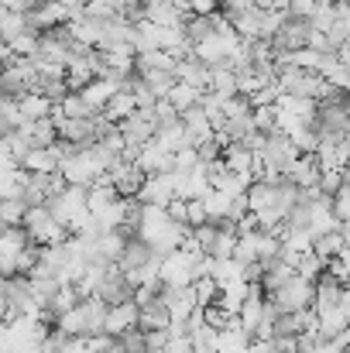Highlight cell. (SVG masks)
Returning a JSON list of instances; mask_svg holds the SVG:
<instances>
[{
	"instance_id": "17",
	"label": "cell",
	"mask_w": 350,
	"mask_h": 353,
	"mask_svg": "<svg viewBox=\"0 0 350 353\" xmlns=\"http://www.w3.org/2000/svg\"><path fill=\"white\" fill-rule=\"evenodd\" d=\"M52 103L45 100V97H38V93H28V97H21L17 100V114H21V123H31V120H45L52 117Z\"/></svg>"
},
{
	"instance_id": "5",
	"label": "cell",
	"mask_w": 350,
	"mask_h": 353,
	"mask_svg": "<svg viewBox=\"0 0 350 353\" xmlns=\"http://www.w3.org/2000/svg\"><path fill=\"white\" fill-rule=\"evenodd\" d=\"M141 206H168L175 199V182H172V172L165 175H148L134 196Z\"/></svg>"
},
{
	"instance_id": "7",
	"label": "cell",
	"mask_w": 350,
	"mask_h": 353,
	"mask_svg": "<svg viewBox=\"0 0 350 353\" xmlns=\"http://www.w3.org/2000/svg\"><path fill=\"white\" fill-rule=\"evenodd\" d=\"M130 161L141 168L144 179H148V175H165V172H172V154H168L165 148H158L155 141H148L144 148H137Z\"/></svg>"
},
{
	"instance_id": "26",
	"label": "cell",
	"mask_w": 350,
	"mask_h": 353,
	"mask_svg": "<svg viewBox=\"0 0 350 353\" xmlns=\"http://www.w3.org/2000/svg\"><path fill=\"white\" fill-rule=\"evenodd\" d=\"M3 312H7V305H3V299H0V323H3Z\"/></svg>"
},
{
	"instance_id": "18",
	"label": "cell",
	"mask_w": 350,
	"mask_h": 353,
	"mask_svg": "<svg viewBox=\"0 0 350 353\" xmlns=\"http://www.w3.org/2000/svg\"><path fill=\"white\" fill-rule=\"evenodd\" d=\"M210 93H217L220 100H231L237 97V76H233L227 65H210Z\"/></svg>"
},
{
	"instance_id": "15",
	"label": "cell",
	"mask_w": 350,
	"mask_h": 353,
	"mask_svg": "<svg viewBox=\"0 0 350 353\" xmlns=\"http://www.w3.org/2000/svg\"><path fill=\"white\" fill-rule=\"evenodd\" d=\"M21 134L28 137V144H31V148H52V144L59 141V137H55V123H52V117L21 123Z\"/></svg>"
},
{
	"instance_id": "23",
	"label": "cell",
	"mask_w": 350,
	"mask_h": 353,
	"mask_svg": "<svg viewBox=\"0 0 350 353\" xmlns=\"http://www.w3.org/2000/svg\"><path fill=\"white\" fill-rule=\"evenodd\" d=\"M24 203L21 199H0V227H21Z\"/></svg>"
},
{
	"instance_id": "12",
	"label": "cell",
	"mask_w": 350,
	"mask_h": 353,
	"mask_svg": "<svg viewBox=\"0 0 350 353\" xmlns=\"http://www.w3.org/2000/svg\"><path fill=\"white\" fill-rule=\"evenodd\" d=\"M21 172L28 175H59V161L52 154V148H31L21 161Z\"/></svg>"
},
{
	"instance_id": "1",
	"label": "cell",
	"mask_w": 350,
	"mask_h": 353,
	"mask_svg": "<svg viewBox=\"0 0 350 353\" xmlns=\"http://www.w3.org/2000/svg\"><path fill=\"white\" fill-rule=\"evenodd\" d=\"M21 230L28 236V243H35V247H55V243H62L66 240V227H59L55 223V216L45 210V206H38V210H24V220H21Z\"/></svg>"
},
{
	"instance_id": "3",
	"label": "cell",
	"mask_w": 350,
	"mask_h": 353,
	"mask_svg": "<svg viewBox=\"0 0 350 353\" xmlns=\"http://www.w3.org/2000/svg\"><path fill=\"white\" fill-rule=\"evenodd\" d=\"M130 292H134V285L124 278V271L110 264L107 271H104V278L97 281V288H93V295L104 302V305H120V302H130Z\"/></svg>"
},
{
	"instance_id": "4",
	"label": "cell",
	"mask_w": 350,
	"mask_h": 353,
	"mask_svg": "<svg viewBox=\"0 0 350 353\" xmlns=\"http://www.w3.org/2000/svg\"><path fill=\"white\" fill-rule=\"evenodd\" d=\"M107 182L114 185V192L120 199H134L137 189H141V182H144V175H141V168L130 158H120V161H114L107 168Z\"/></svg>"
},
{
	"instance_id": "21",
	"label": "cell",
	"mask_w": 350,
	"mask_h": 353,
	"mask_svg": "<svg viewBox=\"0 0 350 353\" xmlns=\"http://www.w3.org/2000/svg\"><path fill=\"white\" fill-rule=\"evenodd\" d=\"M292 271L299 274V278H306V281H316L323 271H327V264L313 254V250H306V254H299L295 257V264H292Z\"/></svg>"
},
{
	"instance_id": "19",
	"label": "cell",
	"mask_w": 350,
	"mask_h": 353,
	"mask_svg": "<svg viewBox=\"0 0 350 353\" xmlns=\"http://www.w3.org/2000/svg\"><path fill=\"white\" fill-rule=\"evenodd\" d=\"M200 97H203V90H193V86H186V83H175V86L165 93V103H168L175 114H182V110L196 107V103H200Z\"/></svg>"
},
{
	"instance_id": "6",
	"label": "cell",
	"mask_w": 350,
	"mask_h": 353,
	"mask_svg": "<svg viewBox=\"0 0 350 353\" xmlns=\"http://www.w3.org/2000/svg\"><path fill=\"white\" fill-rule=\"evenodd\" d=\"M155 261H162L144 240H137V236H130L127 243H124V250H120V257H117V268L124 271V274H137V271H144L148 264H155Z\"/></svg>"
},
{
	"instance_id": "11",
	"label": "cell",
	"mask_w": 350,
	"mask_h": 353,
	"mask_svg": "<svg viewBox=\"0 0 350 353\" xmlns=\"http://www.w3.org/2000/svg\"><path fill=\"white\" fill-rule=\"evenodd\" d=\"M137 330L151 333V330H168V305L162 299H151L144 305H137Z\"/></svg>"
},
{
	"instance_id": "2",
	"label": "cell",
	"mask_w": 350,
	"mask_h": 353,
	"mask_svg": "<svg viewBox=\"0 0 350 353\" xmlns=\"http://www.w3.org/2000/svg\"><path fill=\"white\" fill-rule=\"evenodd\" d=\"M268 302H271L278 312H302V309L313 305V281L292 274L282 288H275V292L268 295Z\"/></svg>"
},
{
	"instance_id": "16",
	"label": "cell",
	"mask_w": 350,
	"mask_h": 353,
	"mask_svg": "<svg viewBox=\"0 0 350 353\" xmlns=\"http://www.w3.org/2000/svg\"><path fill=\"white\" fill-rule=\"evenodd\" d=\"M114 199H120V196H117L114 185H110V182H107V175H104V179H97V182L86 189V213H90V216H97V213H100L104 206H110Z\"/></svg>"
},
{
	"instance_id": "14",
	"label": "cell",
	"mask_w": 350,
	"mask_h": 353,
	"mask_svg": "<svg viewBox=\"0 0 350 353\" xmlns=\"http://www.w3.org/2000/svg\"><path fill=\"white\" fill-rule=\"evenodd\" d=\"M309 250H313L323 264L333 261L337 254H344V250H347V234H344V227H337V230H330V234H323V236H316Z\"/></svg>"
},
{
	"instance_id": "22",
	"label": "cell",
	"mask_w": 350,
	"mask_h": 353,
	"mask_svg": "<svg viewBox=\"0 0 350 353\" xmlns=\"http://www.w3.org/2000/svg\"><path fill=\"white\" fill-rule=\"evenodd\" d=\"M340 185H347V179H344V168H327V172H320V179H316V192L320 196H333Z\"/></svg>"
},
{
	"instance_id": "20",
	"label": "cell",
	"mask_w": 350,
	"mask_h": 353,
	"mask_svg": "<svg viewBox=\"0 0 350 353\" xmlns=\"http://www.w3.org/2000/svg\"><path fill=\"white\" fill-rule=\"evenodd\" d=\"M134 110H137V107H134V97H130V93H114V97L107 100V107L100 110V117H104V120H110V123L117 127L120 120H124V117H130Z\"/></svg>"
},
{
	"instance_id": "10",
	"label": "cell",
	"mask_w": 350,
	"mask_h": 353,
	"mask_svg": "<svg viewBox=\"0 0 350 353\" xmlns=\"http://www.w3.org/2000/svg\"><path fill=\"white\" fill-rule=\"evenodd\" d=\"M285 182H292L295 189H316V179H320V168L313 161V154H299L285 172H282Z\"/></svg>"
},
{
	"instance_id": "9",
	"label": "cell",
	"mask_w": 350,
	"mask_h": 353,
	"mask_svg": "<svg viewBox=\"0 0 350 353\" xmlns=\"http://www.w3.org/2000/svg\"><path fill=\"white\" fill-rule=\"evenodd\" d=\"M224 24H227V21L220 17V10H213V14H193V17L182 24V34H186V41H189V45H200L203 38L217 34Z\"/></svg>"
},
{
	"instance_id": "25",
	"label": "cell",
	"mask_w": 350,
	"mask_h": 353,
	"mask_svg": "<svg viewBox=\"0 0 350 353\" xmlns=\"http://www.w3.org/2000/svg\"><path fill=\"white\" fill-rule=\"evenodd\" d=\"M141 336H144V353H158L165 350V343H168L165 330H151V333H141Z\"/></svg>"
},
{
	"instance_id": "13",
	"label": "cell",
	"mask_w": 350,
	"mask_h": 353,
	"mask_svg": "<svg viewBox=\"0 0 350 353\" xmlns=\"http://www.w3.org/2000/svg\"><path fill=\"white\" fill-rule=\"evenodd\" d=\"M114 93H117V90H114V83H110V79H90V83L79 90V100H83V103H86L93 114H100Z\"/></svg>"
},
{
	"instance_id": "24",
	"label": "cell",
	"mask_w": 350,
	"mask_h": 353,
	"mask_svg": "<svg viewBox=\"0 0 350 353\" xmlns=\"http://www.w3.org/2000/svg\"><path fill=\"white\" fill-rule=\"evenodd\" d=\"M330 213H333V220L344 227L347 223V216H350V189L347 185H340L333 196H330Z\"/></svg>"
},
{
	"instance_id": "8",
	"label": "cell",
	"mask_w": 350,
	"mask_h": 353,
	"mask_svg": "<svg viewBox=\"0 0 350 353\" xmlns=\"http://www.w3.org/2000/svg\"><path fill=\"white\" fill-rule=\"evenodd\" d=\"M127 330H137V305L134 302H120V305H107L104 316V336H120Z\"/></svg>"
}]
</instances>
